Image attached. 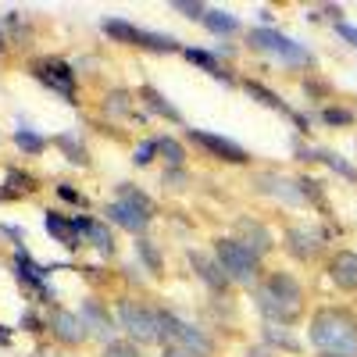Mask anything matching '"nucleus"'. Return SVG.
<instances>
[{
    "label": "nucleus",
    "instance_id": "1",
    "mask_svg": "<svg viewBox=\"0 0 357 357\" xmlns=\"http://www.w3.org/2000/svg\"><path fill=\"white\" fill-rule=\"evenodd\" d=\"M311 343L329 357H357V318L340 307H321L311 318Z\"/></svg>",
    "mask_w": 357,
    "mask_h": 357
},
{
    "label": "nucleus",
    "instance_id": "2",
    "mask_svg": "<svg viewBox=\"0 0 357 357\" xmlns=\"http://www.w3.org/2000/svg\"><path fill=\"white\" fill-rule=\"evenodd\" d=\"M257 307L272 325L275 321L289 325V321H296L304 314V289L296 286V279H289L286 272H275L257 286Z\"/></svg>",
    "mask_w": 357,
    "mask_h": 357
},
{
    "label": "nucleus",
    "instance_id": "3",
    "mask_svg": "<svg viewBox=\"0 0 357 357\" xmlns=\"http://www.w3.org/2000/svg\"><path fill=\"white\" fill-rule=\"evenodd\" d=\"M215 261L222 264V272L232 279V282H257L261 275V257L250 254L240 240H232V236H222V240H215Z\"/></svg>",
    "mask_w": 357,
    "mask_h": 357
},
{
    "label": "nucleus",
    "instance_id": "4",
    "mask_svg": "<svg viewBox=\"0 0 357 357\" xmlns=\"http://www.w3.org/2000/svg\"><path fill=\"white\" fill-rule=\"evenodd\" d=\"M118 321H122V329H126L136 343H161V340H165L161 311H151V307H143V304L122 301V304H118Z\"/></svg>",
    "mask_w": 357,
    "mask_h": 357
},
{
    "label": "nucleus",
    "instance_id": "5",
    "mask_svg": "<svg viewBox=\"0 0 357 357\" xmlns=\"http://www.w3.org/2000/svg\"><path fill=\"white\" fill-rule=\"evenodd\" d=\"M104 33L114 40V43H129V47H146V50H178V43L172 36H161V33H146V29H136L122 18H107L104 22Z\"/></svg>",
    "mask_w": 357,
    "mask_h": 357
},
{
    "label": "nucleus",
    "instance_id": "6",
    "mask_svg": "<svg viewBox=\"0 0 357 357\" xmlns=\"http://www.w3.org/2000/svg\"><path fill=\"white\" fill-rule=\"evenodd\" d=\"M161 329H165V343H172V347H183L193 357H207V354H211V340H207L200 329H193L190 321H183V318L161 311Z\"/></svg>",
    "mask_w": 357,
    "mask_h": 357
},
{
    "label": "nucleus",
    "instance_id": "7",
    "mask_svg": "<svg viewBox=\"0 0 357 357\" xmlns=\"http://www.w3.org/2000/svg\"><path fill=\"white\" fill-rule=\"evenodd\" d=\"M250 43H254L257 50H264V54L282 57V61H289V65H311V54H307L301 43H296V40L282 36L279 29H254V33H250Z\"/></svg>",
    "mask_w": 357,
    "mask_h": 357
},
{
    "label": "nucleus",
    "instance_id": "8",
    "mask_svg": "<svg viewBox=\"0 0 357 357\" xmlns=\"http://www.w3.org/2000/svg\"><path fill=\"white\" fill-rule=\"evenodd\" d=\"M190 139L193 143H200L211 158H218V161H229V165H247L250 161V154L243 151L240 143H232V139H225V136H215V132H204V129H190Z\"/></svg>",
    "mask_w": 357,
    "mask_h": 357
},
{
    "label": "nucleus",
    "instance_id": "9",
    "mask_svg": "<svg viewBox=\"0 0 357 357\" xmlns=\"http://www.w3.org/2000/svg\"><path fill=\"white\" fill-rule=\"evenodd\" d=\"M33 72L43 86H50L54 93H61L65 100L75 97V72L65 61H40V65H33Z\"/></svg>",
    "mask_w": 357,
    "mask_h": 357
},
{
    "label": "nucleus",
    "instance_id": "10",
    "mask_svg": "<svg viewBox=\"0 0 357 357\" xmlns=\"http://www.w3.org/2000/svg\"><path fill=\"white\" fill-rule=\"evenodd\" d=\"M50 333L61 340L65 347H79V343L86 340V325H82V318H79L75 311L57 307V311L50 314Z\"/></svg>",
    "mask_w": 357,
    "mask_h": 357
},
{
    "label": "nucleus",
    "instance_id": "11",
    "mask_svg": "<svg viewBox=\"0 0 357 357\" xmlns=\"http://www.w3.org/2000/svg\"><path fill=\"white\" fill-rule=\"evenodd\" d=\"M236 240H240L250 254H257V257H264L268 250H272V232H268L261 222H254V218H240L236 222Z\"/></svg>",
    "mask_w": 357,
    "mask_h": 357
},
{
    "label": "nucleus",
    "instance_id": "12",
    "mask_svg": "<svg viewBox=\"0 0 357 357\" xmlns=\"http://www.w3.org/2000/svg\"><path fill=\"white\" fill-rule=\"evenodd\" d=\"M79 318H82V325H86V333H93V336H100V340H107V336L114 333V321H111V314H107V307H104L100 301H86L82 311H79Z\"/></svg>",
    "mask_w": 357,
    "mask_h": 357
},
{
    "label": "nucleus",
    "instance_id": "13",
    "mask_svg": "<svg viewBox=\"0 0 357 357\" xmlns=\"http://www.w3.org/2000/svg\"><path fill=\"white\" fill-rule=\"evenodd\" d=\"M329 279L340 289H357V254L354 250H340L329 261Z\"/></svg>",
    "mask_w": 357,
    "mask_h": 357
},
{
    "label": "nucleus",
    "instance_id": "14",
    "mask_svg": "<svg viewBox=\"0 0 357 357\" xmlns=\"http://www.w3.org/2000/svg\"><path fill=\"white\" fill-rule=\"evenodd\" d=\"M286 247H289L293 257L311 261V257H318V250H321V236L311 232V229H289V232H286Z\"/></svg>",
    "mask_w": 357,
    "mask_h": 357
},
{
    "label": "nucleus",
    "instance_id": "15",
    "mask_svg": "<svg viewBox=\"0 0 357 357\" xmlns=\"http://www.w3.org/2000/svg\"><path fill=\"white\" fill-rule=\"evenodd\" d=\"M47 232L54 236L61 247H68V250H75L79 243H82V236L75 232V225H72V218H61L57 211H47Z\"/></svg>",
    "mask_w": 357,
    "mask_h": 357
},
{
    "label": "nucleus",
    "instance_id": "16",
    "mask_svg": "<svg viewBox=\"0 0 357 357\" xmlns=\"http://www.w3.org/2000/svg\"><path fill=\"white\" fill-rule=\"evenodd\" d=\"M190 261H193V268H197V275L211 286V289H225V286H229V275L222 272L218 261H207L204 254H190Z\"/></svg>",
    "mask_w": 357,
    "mask_h": 357
},
{
    "label": "nucleus",
    "instance_id": "17",
    "mask_svg": "<svg viewBox=\"0 0 357 357\" xmlns=\"http://www.w3.org/2000/svg\"><path fill=\"white\" fill-rule=\"evenodd\" d=\"M118 197H122V204H126V207H132L136 215H143L146 222H151V218H154V211H158V207H154V200L146 197L143 190L129 186V183H122V186H118Z\"/></svg>",
    "mask_w": 357,
    "mask_h": 357
},
{
    "label": "nucleus",
    "instance_id": "18",
    "mask_svg": "<svg viewBox=\"0 0 357 357\" xmlns=\"http://www.w3.org/2000/svg\"><path fill=\"white\" fill-rule=\"evenodd\" d=\"M247 93H250L254 100H261L264 107H272V111H282V114H289V118H296V114L289 111V104H286L282 97H275V93H272V89H264L261 82H247ZM296 126H301V129H307V126H304V118H296Z\"/></svg>",
    "mask_w": 357,
    "mask_h": 357
},
{
    "label": "nucleus",
    "instance_id": "19",
    "mask_svg": "<svg viewBox=\"0 0 357 357\" xmlns=\"http://www.w3.org/2000/svg\"><path fill=\"white\" fill-rule=\"evenodd\" d=\"M107 218H111L114 225H122V229H129V232H143V229H146V218H143V215H136L132 207H126L122 200H118V204H111V207H107Z\"/></svg>",
    "mask_w": 357,
    "mask_h": 357
},
{
    "label": "nucleus",
    "instance_id": "20",
    "mask_svg": "<svg viewBox=\"0 0 357 357\" xmlns=\"http://www.w3.org/2000/svg\"><path fill=\"white\" fill-rule=\"evenodd\" d=\"M82 236H86V240L89 243H93L100 254H111L114 250V236L107 232V225H100V222H93V218H89L86 222V229H82Z\"/></svg>",
    "mask_w": 357,
    "mask_h": 357
},
{
    "label": "nucleus",
    "instance_id": "21",
    "mask_svg": "<svg viewBox=\"0 0 357 357\" xmlns=\"http://www.w3.org/2000/svg\"><path fill=\"white\" fill-rule=\"evenodd\" d=\"M261 183H268V186H264L268 193H275V197H282V200H289V204H301V200H304V193H301V186H296V183H286V178H275V175H264Z\"/></svg>",
    "mask_w": 357,
    "mask_h": 357
},
{
    "label": "nucleus",
    "instance_id": "22",
    "mask_svg": "<svg viewBox=\"0 0 357 357\" xmlns=\"http://www.w3.org/2000/svg\"><path fill=\"white\" fill-rule=\"evenodd\" d=\"M183 54L190 57V61H193V65H200V68H204L207 75H215V79H225V82H229V72H225V68H222V65H218V61H215V57H211V54H207V50H197V47H186Z\"/></svg>",
    "mask_w": 357,
    "mask_h": 357
},
{
    "label": "nucleus",
    "instance_id": "23",
    "mask_svg": "<svg viewBox=\"0 0 357 357\" xmlns=\"http://www.w3.org/2000/svg\"><path fill=\"white\" fill-rule=\"evenodd\" d=\"M143 100H146V107H151V111L165 114L168 122H183V114H178V111H175V107L168 104V97H161V93H158L154 86H146V89H143Z\"/></svg>",
    "mask_w": 357,
    "mask_h": 357
},
{
    "label": "nucleus",
    "instance_id": "24",
    "mask_svg": "<svg viewBox=\"0 0 357 357\" xmlns=\"http://www.w3.org/2000/svg\"><path fill=\"white\" fill-rule=\"evenodd\" d=\"M204 25L211 29V33H218V36H222V33L229 36V33H236V29H240L236 15H229V11H207V15H204Z\"/></svg>",
    "mask_w": 357,
    "mask_h": 357
},
{
    "label": "nucleus",
    "instance_id": "25",
    "mask_svg": "<svg viewBox=\"0 0 357 357\" xmlns=\"http://www.w3.org/2000/svg\"><path fill=\"white\" fill-rule=\"evenodd\" d=\"M104 111L107 114H132V97L126 89H114V93L104 97Z\"/></svg>",
    "mask_w": 357,
    "mask_h": 357
},
{
    "label": "nucleus",
    "instance_id": "26",
    "mask_svg": "<svg viewBox=\"0 0 357 357\" xmlns=\"http://www.w3.org/2000/svg\"><path fill=\"white\" fill-rule=\"evenodd\" d=\"M158 151L165 154V161L172 165V168H183V161H186V151L178 146L172 136H165V139H158Z\"/></svg>",
    "mask_w": 357,
    "mask_h": 357
},
{
    "label": "nucleus",
    "instance_id": "27",
    "mask_svg": "<svg viewBox=\"0 0 357 357\" xmlns=\"http://www.w3.org/2000/svg\"><path fill=\"white\" fill-rule=\"evenodd\" d=\"M15 143L22 146L25 154H40L43 146H47V139H43V136H36V132H29V129H18V132H15Z\"/></svg>",
    "mask_w": 357,
    "mask_h": 357
},
{
    "label": "nucleus",
    "instance_id": "28",
    "mask_svg": "<svg viewBox=\"0 0 357 357\" xmlns=\"http://www.w3.org/2000/svg\"><path fill=\"white\" fill-rule=\"evenodd\" d=\"M314 158H318V161H325V165H329L333 172H340V175H347V178H354V183H357V172H354L347 161H340L333 151H314Z\"/></svg>",
    "mask_w": 357,
    "mask_h": 357
},
{
    "label": "nucleus",
    "instance_id": "29",
    "mask_svg": "<svg viewBox=\"0 0 357 357\" xmlns=\"http://www.w3.org/2000/svg\"><path fill=\"white\" fill-rule=\"evenodd\" d=\"M264 336H268V343H279V347H286V350H301V343H296L286 329H279V325H268Z\"/></svg>",
    "mask_w": 357,
    "mask_h": 357
},
{
    "label": "nucleus",
    "instance_id": "30",
    "mask_svg": "<svg viewBox=\"0 0 357 357\" xmlns=\"http://www.w3.org/2000/svg\"><path fill=\"white\" fill-rule=\"evenodd\" d=\"M136 250H139V257L146 261V268H151V272H161V257H158V247H154L151 240H139Z\"/></svg>",
    "mask_w": 357,
    "mask_h": 357
},
{
    "label": "nucleus",
    "instance_id": "31",
    "mask_svg": "<svg viewBox=\"0 0 357 357\" xmlns=\"http://www.w3.org/2000/svg\"><path fill=\"white\" fill-rule=\"evenodd\" d=\"M57 146H61V151L68 154V161H75V165H89V158H86V151H82V146H75L68 136H61V139H57Z\"/></svg>",
    "mask_w": 357,
    "mask_h": 357
},
{
    "label": "nucleus",
    "instance_id": "32",
    "mask_svg": "<svg viewBox=\"0 0 357 357\" xmlns=\"http://www.w3.org/2000/svg\"><path fill=\"white\" fill-rule=\"evenodd\" d=\"M321 118H325L329 126H350V122H354V114H350V111H343V107H325V111H321Z\"/></svg>",
    "mask_w": 357,
    "mask_h": 357
},
{
    "label": "nucleus",
    "instance_id": "33",
    "mask_svg": "<svg viewBox=\"0 0 357 357\" xmlns=\"http://www.w3.org/2000/svg\"><path fill=\"white\" fill-rule=\"evenodd\" d=\"M154 154H158V139H146V143H139V151H136V165H151L154 161Z\"/></svg>",
    "mask_w": 357,
    "mask_h": 357
},
{
    "label": "nucleus",
    "instance_id": "34",
    "mask_svg": "<svg viewBox=\"0 0 357 357\" xmlns=\"http://www.w3.org/2000/svg\"><path fill=\"white\" fill-rule=\"evenodd\" d=\"M8 186H15V193H18V190H22V193H33V190H36L33 175H18V172L8 175Z\"/></svg>",
    "mask_w": 357,
    "mask_h": 357
},
{
    "label": "nucleus",
    "instance_id": "35",
    "mask_svg": "<svg viewBox=\"0 0 357 357\" xmlns=\"http://www.w3.org/2000/svg\"><path fill=\"white\" fill-rule=\"evenodd\" d=\"M104 357H139V354H136V347H132V343H107Z\"/></svg>",
    "mask_w": 357,
    "mask_h": 357
},
{
    "label": "nucleus",
    "instance_id": "36",
    "mask_svg": "<svg viewBox=\"0 0 357 357\" xmlns=\"http://www.w3.org/2000/svg\"><path fill=\"white\" fill-rule=\"evenodd\" d=\"M175 11H183V15H190V18H200V22H204V15H207L204 4H190V0H175Z\"/></svg>",
    "mask_w": 357,
    "mask_h": 357
},
{
    "label": "nucleus",
    "instance_id": "37",
    "mask_svg": "<svg viewBox=\"0 0 357 357\" xmlns=\"http://www.w3.org/2000/svg\"><path fill=\"white\" fill-rule=\"evenodd\" d=\"M57 193H61V200H68V204H79V207H86V197H82L75 186H68V183H61V186H57Z\"/></svg>",
    "mask_w": 357,
    "mask_h": 357
},
{
    "label": "nucleus",
    "instance_id": "38",
    "mask_svg": "<svg viewBox=\"0 0 357 357\" xmlns=\"http://www.w3.org/2000/svg\"><path fill=\"white\" fill-rule=\"evenodd\" d=\"M336 33H340L343 40H350V43L357 47V29H354V25H347V22H340V25H336Z\"/></svg>",
    "mask_w": 357,
    "mask_h": 357
},
{
    "label": "nucleus",
    "instance_id": "39",
    "mask_svg": "<svg viewBox=\"0 0 357 357\" xmlns=\"http://www.w3.org/2000/svg\"><path fill=\"white\" fill-rule=\"evenodd\" d=\"M161 357H193V354H190V350H183V347H172V343H168Z\"/></svg>",
    "mask_w": 357,
    "mask_h": 357
},
{
    "label": "nucleus",
    "instance_id": "40",
    "mask_svg": "<svg viewBox=\"0 0 357 357\" xmlns=\"http://www.w3.org/2000/svg\"><path fill=\"white\" fill-rule=\"evenodd\" d=\"M4 47H8V40H4V33H0V54H4Z\"/></svg>",
    "mask_w": 357,
    "mask_h": 357
},
{
    "label": "nucleus",
    "instance_id": "41",
    "mask_svg": "<svg viewBox=\"0 0 357 357\" xmlns=\"http://www.w3.org/2000/svg\"><path fill=\"white\" fill-rule=\"evenodd\" d=\"M250 357H268V354H264V350H254V354H250Z\"/></svg>",
    "mask_w": 357,
    "mask_h": 357
}]
</instances>
